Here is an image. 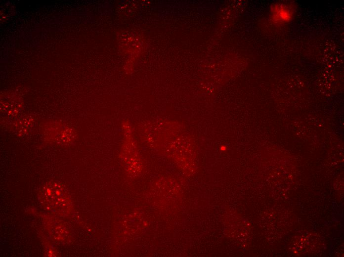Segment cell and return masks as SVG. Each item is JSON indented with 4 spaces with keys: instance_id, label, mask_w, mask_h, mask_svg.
<instances>
[{
    "instance_id": "obj_1",
    "label": "cell",
    "mask_w": 344,
    "mask_h": 257,
    "mask_svg": "<svg viewBox=\"0 0 344 257\" xmlns=\"http://www.w3.org/2000/svg\"><path fill=\"white\" fill-rule=\"evenodd\" d=\"M271 18L276 24L286 23L291 20L293 15V10L291 5L277 3L271 7Z\"/></svg>"
}]
</instances>
